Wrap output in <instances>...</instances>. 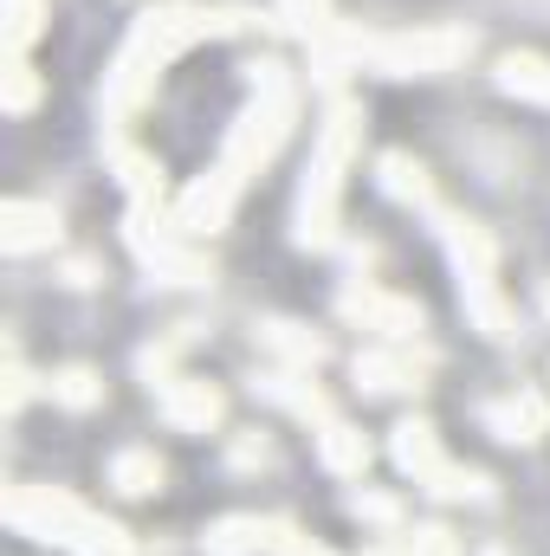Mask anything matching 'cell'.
<instances>
[{
	"instance_id": "1",
	"label": "cell",
	"mask_w": 550,
	"mask_h": 556,
	"mask_svg": "<svg viewBox=\"0 0 550 556\" xmlns=\"http://www.w3.org/2000/svg\"><path fill=\"white\" fill-rule=\"evenodd\" d=\"M234 26H247V13H208V7H188V0L149 7L137 26H130V39H124L111 78H104V104H111V117H130V111L142 104V91L155 85V72H162L168 59H182L195 39H208V33H234Z\"/></svg>"
},
{
	"instance_id": "2",
	"label": "cell",
	"mask_w": 550,
	"mask_h": 556,
	"mask_svg": "<svg viewBox=\"0 0 550 556\" xmlns=\"http://www.w3.org/2000/svg\"><path fill=\"white\" fill-rule=\"evenodd\" d=\"M7 525L20 538L59 544V551H72V556H137V544L124 538V525L85 511L78 498H65L52 485H13L7 492Z\"/></svg>"
},
{
	"instance_id": "3",
	"label": "cell",
	"mask_w": 550,
	"mask_h": 556,
	"mask_svg": "<svg viewBox=\"0 0 550 556\" xmlns=\"http://www.w3.org/2000/svg\"><path fill=\"white\" fill-rule=\"evenodd\" d=\"M363 142V111L357 104H330L324 130L311 142V168L298 188V240L304 247H330L337 240V201H343V168Z\"/></svg>"
},
{
	"instance_id": "4",
	"label": "cell",
	"mask_w": 550,
	"mask_h": 556,
	"mask_svg": "<svg viewBox=\"0 0 550 556\" xmlns=\"http://www.w3.org/2000/svg\"><path fill=\"white\" fill-rule=\"evenodd\" d=\"M253 85H260V98L240 111L234 137H227L221 162H214V175H221L227 188H247V175H260V168L273 162L285 130H291V117H298V91H291V78H285L278 59H260V65H253Z\"/></svg>"
},
{
	"instance_id": "5",
	"label": "cell",
	"mask_w": 550,
	"mask_h": 556,
	"mask_svg": "<svg viewBox=\"0 0 550 556\" xmlns=\"http://www.w3.org/2000/svg\"><path fill=\"white\" fill-rule=\"evenodd\" d=\"M440 240H447V260H453V273H460L466 317H473L486 337H512V311H505V298H499V285H492V266H499L492 233H486L479 220L440 214Z\"/></svg>"
},
{
	"instance_id": "6",
	"label": "cell",
	"mask_w": 550,
	"mask_h": 556,
	"mask_svg": "<svg viewBox=\"0 0 550 556\" xmlns=\"http://www.w3.org/2000/svg\"><path fill=\"white\" fill-rule=\"evenodd\" d=\"M473 52L466 26H421V33H357V72H389V78H427V72H453Z\"/></svg>"
},
{
	"instance_id": "7",
	"label": "cell",
	"mask_w": 550,
	"mask_h": 556,
	"mask_svg": "<svg viewBox=\"0 0 550 556\" xmlns=\"http://www.w3.org/2000/svg\"><path fill=\"white\" fill-rule=\"evenodd\" d=\"M389 453H396V466L409 472L414 485H427L434 498H486V479L473 466H453L440 453V433L427 420H402L396 440H389Z\"/></svg>"
},
{
	"instance_id": "8",
	"label": "cell",
	"mask_w": 550,
	"mask_h": 556,
	"mask_svg": "<svg viewBox=\"0 0 550 556\" xmlns=\"http://www.w3.org/2000/svg\"><path fill=\"white\" fill-rule=\"evenodd\" d=\"M155 408H162L168 427H182V433H214V427L227 420L221 389H214V382H195V376H168L162 395H155Z\"/></svg>"
},
{
	"instance_id": "9",
	"label": "cell",
	"mask_w": 550,
	"mask_h": 556,
	"mask_svg": "<svg viewBox=\"0 0 550 556\" xmlns=\"http://www.w3.org/2000/svg\"><path fill=\"white\" fill-rule=\"evenodd\" d=\"M130 247H137V260L149 273L175 278V285H201V278H208V260H201L195 247H182L175 233H149V214H142V207H130Z\"/></svg>"
},
{
	"instance_id": "10",
	"label": "cell",
	"mask_w": 550,
	"mask_h": 556,
	"mask_svg": "<svg viewBox=\"0 0 550 556\" xmlns=\"http://www.w3.org/2000/svg\"><path fill=\"white\" fill-rule=\"evenodd\" d=\"M0 247H7L13 260L59 247V214H52L46 201H7V207H0Z\"/></svg>"
},
{
	"instance_id": "11",
	"label": "cell",
	"mask_w": 550,
	"mask_h": 556,
	"mask_svg": "<svg viewBox=\"0 0 550 556\" xmlns=\"http://www.w3.org/2000/svg\"><path fill=\"white\" fill-rule=\"evenodd\" d=\"M343 317H357L363 330H383L389 343H409L414 330H421V311H414L409 298H383V291H343Z\"/></svg>"
},
{
	"instance_id": "12",
	"label": "cell",
	"mask_w": 550,
	"mask_h": 556,
	"mask_svg": "<svg viewBox=\"0 0 550 556\" xmlns=\"http://www.w3.org/2000/svg\"><path fill=\"white\" fill-rule=\"evenodd\" d=\"M291 538V525H278V518H253V511H240V518H221L214 531H208V556H260Z\"/></svg>"
},
{
	"instance_id": "13",
	"label": "cell",
	"mask_w": 550,
	"mask_h": 556,
	"mask_svg": "<svg viewBox=\"0 0 550 556\" xmlns=\"http://www.w3.org/2000/svg\"><path fill=\"white\" fill-rule=\"evenodd\" d=\"M317 459L330 466V472H343V479H357L363 466H370V440L350 427V420H337V415H324L317 420Z\"/></svg>"
},
{
	"instance_id": "14",
	"label": "cell",
	"mask_w": 550,
	"mask_h": 556,
	"mask_svg": "<svg viewBox=\"0 0 550 556\" xmlns=\"http://www.w3.org/2000/svg\"><path fill=\"white\" fill-rule=\"evenodd\" d=\"M414 382H421V376H414L409 350H363V356H357V389H370V395H402Z\"/></svg>"
},
{
	"instance_id": "15",
	"label": "cell",
	"mask_w": 550,
	"mask_h": 556,
	"mask_svg": "<svg viewBox=\"0 0 550 556\" xmlns=\"http://www.w3.org/2000/svg\"><path fill=\"white\" fill-rule=\"evenodd\" d=\"M486 427H492L499 440L532 446V440H545L550 415H545V402H538V395H512V402H492V408H486Z\"/></svg>"
},
{
	"instance_id": "16",
	"label": "cell",
	"mask_w": 550,
	"mask_h": 556,
	"mask_svg": "<svg viewBox=\"0 0 550 556\" xmlns=\"http://www.w3.org/2000/svg\"><path fill=\"white\" fill-rule=\"evenodd\" d=\"M376 181H383V194L389 201H409V207H434V188H427V168L402 155V149H389L383 162H376Z\"/></svg>"
},
{
	"instance_id": "17",
	"label": "cell",
	"mask_w": 550,
	"mask_h": 556,
	"mask_svg": "<svg viewBox=\"0 0 550 556\" xmlns=\"http://www.w3.org/2000/svg\"><path fill=\"white\" fill-rule=\"evenodd\" d=\"M499 85H505L512 98L550 104V59H538V52H512V59H499Z\"/></svg>"
},
{
	"instance_id": "18",
	"label": "cell",
	"mask_w": 550,
	"mask_h": 556,
	"mask_svg": "<svg viewBox=\"0 0 550 556\" xmlns=\"http://www.w3.org/2000/svg\"><path fill=\"white\" fill-rule=\"evenodd\" d=\"M260 343H266L273 356H285L291 369H317V363H324V343H317L311 330L285 324V317H278V324H260Z\"/></svg>"
},
{
	"instance_id": "19",
	"label": "cell",
	"mask_w": 550,
	"mask_h": 556,
	"mask_svg": "<svg viewBox=\"0 0 550 556\" xmlns=\"http://www.w3.org/2000/svg\"><path fill=\"white\" fill-rule=\"evenodd\" d=\"M111 485H117L124 498H149V492L162 485V459L142 453V446H124V453L111 459Z\"/></svg>"
},
{
	"instance_id": "20",
	"label": "cell",
	"mask_w": 550,
	"mask_h": 556,
	"mask_svg": "<svg viewBox=\"0 0 550 556\" xmlns=\"http://www.w3.org/2000/svg\"><path fill=\"white\" fill-rule=\"evenodd\" d=\"M117 181H124V194H130L137 207H155V201H162V168H155L142 149H117Z\"/></svg>"
},
{
	"instance_id": "21",
	"label": "cell",
	"mask_w": 550,
	"mask_h": 556,
	"mask_svg": "<svg viewBox=\"0 0 550 556\" xmlns=\"http://www.w3.org/2000/svg\"><path fill=\"white\" fill-rule=\"evenodd\" d=\"M52 402H59V408H98V402H104V382H98V369H85V363L59 369V376H52Z\"/></svg>"
},
{
	"instance_id": "22",
	"label": "cell",
	"mask_w": 550,
	"mask_h": 556,
	"mask_svg": "<svg viewBox=\"0 0 550 556\" xmlns=\"http://www.w3.org/2000/svg\"><path fill=\"white\" fill-rule=\"evenodd\" d=\"M273 20L298 39H317L330 26V0H273Z\"/></svg>"
},
{
	"instance_id": "23",
	"label": "cell",
	"mask_w": 550,
	"mask_h": 556,
	"mask_svg": "<svg viewBox=\"0 0 550 556\" xmlns=\"http://www.w3.org/2000/svg\"><path fill=\"white\" fill-rule=\"evenodd\" d=\"M39 26H46V7L39 0H7V46L13 52H26L39 39Z\"/></svg>"
},
{
	"instance_id": "24",
	"label": "cell",
	"mask_w": 550,
	"mask_h": 556,
	"mask_svg": "<svg viewBox=\"0 0 550 556\" xmlns=\"http://www.w3.org/2000/svg\"><path fill=\"white\" fill-rule=\"evenodd\" d=\"M402 556H460V538L447 525H414L402 531Z\"/></svg>"
},
{
	"instance_id": "25",
	"label": "cell",
	"mask_w": 550,
	"mask_h": 556,
	"mask_svg": "<svg viewBox=\"0 0 550 556\" xmlns=\"http://www.w3.org/2000/svg\"><path fill=\"white\" fill-rule=\"evenodd\" d=\"M33 98H39V78H33V65L13 52V65H7V111L20 117V111H33Z\"/></svg>"
},
{
	"instance_id": "26",
	"label": "cell",
	"mask_w": 550,
	"mask_h": 556,
	"mask_svg": "<svg viewBox=\"0 0 550 556\" xmlns=\"http://www.w3.org/2000/svg\"><path fill=\"white\" fill-rule=\"evenodd\" d=\"M350 511H357V518H370V525H396V518H402V505H396V498H383V492H357V498H350Z\"/></svg>"
},
{
	"instance_id": "27",
	"label": "cell",
	"mask_w": 550,
	"mask_h": 556,
	"mask_svg": "<svg viewBox=\"0 0 550 556\" xmlns=\"http://www.w3.org/2000/svg\"><path fill=\"white\" fill-rule=\"evenodd\" d=\"M278 556H330V551H317V544H311V538H298V531H291V538H285V544H278Z\"/></svg>"
},
{
	"instance_id": "28",
	"label": "cell",
	"mask_w": 550,
	"mask_h": 556,
	"mask_svg": "<svg viewBox=\"0 0 550 556\" xmlns=\"http://www.w3.org/2000/svg\"><path fill=\"white\" fill-rule=\"evenodd\" d=\"M545 311H550V285H545Z\"/></svg>"
}]
</instances>
